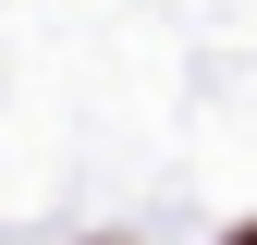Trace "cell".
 I'll return each instance as SVG.
<instances>
[{
    "instance_id": "cell-1",
    "label": "cell",
    "mask_w": 257,
    "mask_h": 245,
    "mask_svg": "<svg viewBox=\"0 0 257 245\" xmlns=\"http://www.w3.org/2000/svg\"><path fill=\"white\" fill-rule=\"evenodd\" d=\"M220 245H257V221H245V233H220Z\"/></svg>"
}]
</instances>
